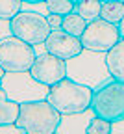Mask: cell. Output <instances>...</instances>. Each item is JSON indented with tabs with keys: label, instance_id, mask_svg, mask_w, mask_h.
I'll return each instance as SVG.
<instances>
[{
	"label": "cell",
	"instance_id": "6da1fadb",
	"mask_svg": "<svg viewBox=\"0 0 124 134\" xmlns=\"http://www.w3.org/2000/svg\"><path fill=\"white\" fill-rule=\"evenodd\" d=\"M67 76L80 84H85L91 90H98L111 78L106 63V52L83 48L80 54L67 60Z\"/></svg>",
	"mask_w": 124,
	"mask_h": 134
},
{
	"label": "cell",
	"instance_id": "7a4b0ae2",
	"mask_svg": "<svg viewBox=\"0 0 124 134\" xmlns=\"http://www.w3.org/2000/svg\"><path fill=\"white\" fill-rule=\"evenodd\" d=\"M61 114L46 99L21 103L15 125L24 134H54L58 132Z\"/></svg>",
	"mask_w": 124,
	"mask_h": 134
},
{
	"label": "cell",
	"instance_id": "3957f363",
	"mask_svg": "<svg viewBox=\"0 0 124 134\" xmlns=\"http://www.w3.org/2000/svg\"><path fill=\"white\" fill-rule=\"evenodd\" d=\"M93 91L95 90H91L89 86H85V84H80L72 78L65 76L63 80H59V82L50 86L46 100L61 115L76 114V112H83V110H87L91 106Z\"/></svg>",
	"mask_w": 124,
	"mask_h": 134
},
{
	"label": "cell",
	"instance_id": "277c9868",
	"mask_svg": "<svg viewBox=\"0 0 124 134\" xmlns=\"http://www.w3.org/2000/svg\"><path fill=\"white\" fill-rule=\"evenodd\" d=\"M89 108L95 112V115L111 123L124 119V82L113 78L102 88L95 90Z\"/></svg>",
	"mask_w": 124,
	"mask_h": 134
},
{
	"label": "cell",
	"instance_id": "5b68a950",
	"mask_svg": "<svg viewBox=\"0 0 124 134\" xmlns=\"http://www.w3.org/2000/svg\"><path fill=\"white\" fill-rule=\"evenodd\" d=\"M2 90L15 103H30V100H41L48 97L50 86H45L35 80L30 71H17L6 73L2 78Z\"/></svg>",
	"mask_w": 124,
	"mask_h": 134
},
{
	"label": "cell",
	"instance_id": "8992f818",
	"mask_svg": "<svg viewBox=\"0 0 124 134\" xmlns=\"http://www.w3.org/2000/svg\"><path fill=\"white\" fill-rule=\"evenodd\" d=\"M50 24L46 17L37 13V11H19L13 19H9V32L11 36L19 37L33 47L45 45L48 34H50Z\"/></svg>",
	"mask_w": 124,
	"mask_h": 134
},
{
	"label": "cell",
	"instance_id": "52a82bcc",
	"mask_svg": "<svg viewBox=\"0 0 124 134\" xmlns=\"http://www.w3.org/2000/svg\"><path fill=\"white\" fill-rule=\"evenodd\" d=\"M35 56L37 54H35L33 45L11 36V34L0 39V67L6 73L30 71Z\"/></svg>",
	"mask_w": 124,
	"mask_h": 134
},
{
	"label": "cell",
	"instance_id": "ba28073f",
	"mask_svg": "<svg viewBox=\"0 0 124 134\" xmlns=\"http://www.w3.org/2000/svg\"><path fill=\"white\" fill-rule=\"evenodd\" d=\"M80 39H82L83 48L96 50V52H108L111 47H115L120 41V34H119L117 24L108 23L98 17V19L87 23Z\"/></svg>",
	"mask_w": 124,
	"mask_h": 134
},
{
	"label": "cell",
	"instance_id": "9c48e42d",
	"mask_svg": "<svg viewBox=\"0 0 124 134\" xmlns=\"http://www.w3.org/2000/svg\"><path fill=\"white\" fill-rule=\"evenodd\" d=\"M30 73L41 84L52 86V84H56L67 76V62L50 52H43L39 56H35V60L30 67Z\"/></svg>",
	"mask_w": 124,
	"mask_h": 134
},
{
	"label": "cell",
	"instance_id": "30bf717a",
	"mask_svg": "<svg viewBox=\"0 0 124 134\" xmlns=\"http://www.w3.org/2000/svg\"><path fill=\"white\" fill-rule=\"evenodd\" d=\"M45 48L46 52L67 62L70 58H74L76 54H80L83 50V45H82V39L72 36V34H69L61 28H52L45 41Z\"/></svg>",
	"mask_w": 124,
	"mask_h": 134
},
{
	"label": "cell",
	"instance_id": "8fae6325",
	"mask_svg": "<svg viewBox=\"0 0 124 134\" xmlns=\"http://www.w3.org/2000/svg\"><path fill=\"white\" fill-rule=\"evenodd\" d=\"M93 115H95V112L91 108H87L83 112H76V114L61 115L58 132H85Z\"/></svg>",
	"mask_w": 124,
	"mask_h": 134
},
{
	"label": "cell",
	"instance_id": "7c38bea8",
	"mask_svg": "<svg viewBox=\"0 0 124 134\" xmlns=\"http://www.w3.org/2000/svg\"><path fill=\"white\" fill-rule=\"evenodd\" d=\"M106 63H108V71L111 78L124 82V39L122 37L115 47H111L106 52Z\"/></svg>",
	"mask_w": 124,
	"mask_h": 134
},
{
	"label": "cell",
	"instance_id": "4fadbf2b",
	"mask_svg": "<svg viewBox=\"0 0 124 134\" xmlns=\"http://www.w3.org/2000/svg\"><path fill=\"white\" fill-rule=\"evenodd\" d=\"M19 108L21 104L11 100L6 91L0 88V125H6V123H15L17 121V115H19Z\"/></svg>",
	"mask_w": 124,
	"mask_h": 134
},
{
	"label": "cell",
	"instance_id": "5bb4252c",
	"mask_svg": "<svg viewBox=\"0 0 124 134\" xmlns=\"http://www.w3.org/2000/svg\"><path fill=\"white\" fill-rule=\"evenodd\" d=\"M124 17V0H109V2H102L100 8V19L119 24Z\"/></svg>",
	"mask_w": 124,
	"mask_h": 134
},
{
	"label": "cell",
	"instance_id": "9a60e30c",
	"mask_svg": "<svg viewBox=\"0 0 124 134\" xmlns=\"http://www.w3.org/2000/svg\"><path fill=\"white\" fill-rule=\"evenodd\" d=\"M85 26H87V21L83 19L82 15H78L76 11L69 13V15H63L61 30H65V32H69V34H72V36L80 37L82 34H83V30H85Z\"/></svg>",
	"mask_w": 124,
	"mask_h": 134
},
{
	"label": "cell",
	"instance_id": "2e32d148",
	"mask_svg": "<svg viewBox=\"0 0 124 134\" xmlns=\"http://www.w3.org/2000/svg\"><path fill=\"white\" fill-rule=\"evenodd\" d=\"M100 8H102L100 0H82V2H78L74 6V11L78 15H82L87 23H91L100 17Z\"/></svg>",
	"mask_w": 124,
	"mask_h": 134
},
{
	"label": "cell",
	"instance_id": "e0dca14e",
	"mask_svg": "<svg viewBox=\"0 0 124 134\" xmlns=\"http://www.w3.org/2000/svg\"><path fill=\"white\" fill-rule=\"evenodd\" d=\"M22 9V0H0V19L9 21Z\"/></svg>",
	"mask_w": 124,
	"mask_h": 134
},
{
	"label": "cell",
	"instance_id": "ac0fdd59",
	"mask_svg": "<svg viewBox=\"0 0 124 134\" xmlns=\"http://www.w3.org/2000/svg\"><path fill=\"white\" fill-rule=\"evenodd\" d=\"M45 6L48 13H58V15H69L74 11V6L70 0H45Z\"/></svg>",
	"mask_w": 124,
	"mask_h": 134
},
{
	"label": "cell",
	"instance_id": "d6986e66",
	"mask_svg": "<svg viewBox=\"0 0 124 134\" xmlns=\"http://www.w3.org/2000/svg\"><path fill=\"white\" fill-rule=\"evenodd\" d=\"M85 132L87 134H111V121L98 117V115H93Z\"/></svg>",
	"mask_w": 124,
	"mask_h": 134
},
{
	"label": "cell",
	"instance_id": "ffe728a7",
	"mask_svg": "<svg viewBox=\"0 0 124 134\" xmlns=\"http://www.w3.org/2000/svg\"><path fill=\"white\" fill-rule=\"evenodd\" d=\"M0 134H24L15 123H6V125H0Z\"/></svg>",
	"mask_w": 124,
	"mask_h": 134
},
{
	"label": "cell",
	"instance_id": "44dd1931",
	"mask_svg": "<svg viewBox=\"0 0 124 134\" xmlns=\"http://www.w3.org/2000/svg\"><path fill=\"white\" fill-rule=\"evenodd\" d=\"M46 21H48L50 28H61V21H63V15H58V13H48Z\"/></svg>",
	"mask_w": 124,
	"mask_h": 134
},
{
	"label": "cell",
	"instance_id": "7402d4cb",
	"mask_svg": "<svg viewBox=\"0 0 124 134\" xmlns=\"http://www.w3.org/2000/svg\"><path fill=\"white\" fill-rule=\"evenodd\" d=\"M9 21H4V19H0V39H4L6 36H9Z\"/></svg>",
	"mask_w": 124,
	"mask_h": 134
},
{
	"label": "cell",
	"instance_id": "603a6c76",
	"mask_svg": "<svg viewBox=\"0 0 124 134\" xmlns=\"http://www.w3.org/2000/svg\"><path fill=\"white\" fill-rule=\"evenodd\" d=\"M111 132H115V134H122V132H124V119H119V121L111 123Z\"/></svg>",
	"mask_w": 124,
	"mask_h": 134
},
{
	"label": "cell",
	"instance_id": "cb8c5ba5",
	"mask_svg": "<svg viewBox=\"0 0 124 134\" xmlns=\"http://www.w3.org/2000/svg\"><path fill=\"white\" fill-rule=\"evenodd\" d=\"M117 26H119V34H120V37L124 39V17H122V21H120Z\"/></svg>",
	"mask_w": 124,
	"mask_h": 134
},
{
	"label": "cell",
	"instance_id": "d4e9b609",
	"mask_svg": "<svg viewBox=\"0 0 124 134\" xmlns=\"http://www.w3.org/2000/svg\"><path fill=\"white\" fill-rule=\"evenodd\" d=\"M26 4H39V2H45V0H22Z\"/></svg>",
	"mask_w": 124,
	"mask_h": 134
},
{
	"label": "cell",
	"instance_id": "484cf974",
	"mask_svg": "<svg viewBox=\"0 0 124 134\" xmlns=\"http://www.w3.org/2000/svg\"><path fill=\"white\" fill-rule=\"evenodd\" d=\"M4 75H6V71L0 67V88H2V78H4Z\"/></svg>",
	"mask_w": 124,
	"mask_h": 134
},
{
	"label": "cell",
	"instance_id": "4316f807",
	"mask_svg": "<svg viewBox=\"0 0 124 134\" xmlns=\"http://www.w3.org/2000/svg\"><path fill=\"white\" fill-rule=\"evenodd\" d=\"M70 2H72V4H78V2H82V0H70Z\"/></svg>",
	"mask_w": 124,
	"mask_h": 134
},
{
	"label": "cell",
	"instance_id": "83f0119b",
	"mask_svg": "<svg viewBox=\"0 0 124 134\" xmlns=\"http://www.w3.org/2000/svg\"><path fill=\"white\" fill-rule=\"evenodd\" d=\"M100 2H109V0H100Z\"/></svg>",
	"mask_w": 124,
	"mask_h": 134
}]
</instances>
